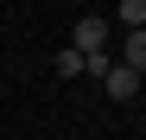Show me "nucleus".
<instances>
[{
    "instance_id": "nucleus-1",
    "label": "nucleus",
    "mask_w": 146,
    "mask_h": 140,
    "mask_svg": "<svg viewBox=\"0 0 146 140\" xmlns=\"http://www.w3.org/2000/svg\"><path fill=\"white\" fill-rule=\"evenodd\" d=\"M70 51H76V57H102V51H108V19H102V13H83Z\"/></svg>"
},
{
    "instance_id": "nucleus-2",
    "label": "nucleus",
    "mask_w": 146,
    "mask_h": 140,
    "mask_svg": "<svg viewBox=\"0 0 146 140\" xmlns=\"http://www.w3.org/2000/svg\"><path fill=\"white\" fill-rule=\"evenodd\" d=\"M102 89H108L114 102H127V96H140V70H127V64L114 57V70H108V77H102Z\"/></svg>"
},
{
    "instance_id": "nucleus-3",
    "label": "nucleus",
    "mask_w": 146,
    "mask_h": 140,
    "mask_svg": "<svg viewBox=\"0 0 146 140\" xmlns=\"http://www.w3.org/2000/svg\"><path fill=\"white\" fill-rule=\"evenodd\" d=\"M121 64H127V70H140V77H146V32H127V57H121Z\"/></svg>"
},
{
    "instance_id": "nucleus-4",
    "label": "nucleus",
    "mask_w": 146,
    "mask_h": 140,
    "mask_svg": "<svg viewBox=\"0 0 146 140\" xmlns=\"http://www.w3.org/2000/svg\"><path fill=\"white\" fill-rule=\"evenodd\" d=\"M121 26H127V32H146V0H121Z\"/></svg>"
},
{
    "instance_id": "nucleus-5",
    "label": "nucleus",
    "mask_w": 146,
    "mask_h": 140,
    "mask_svg": "<svg viewBox=\"0 0 146 140\" xmlns=\"http://www.w3.org/2000/svg\"><path fill=\"white\" fill-rule=\"evenodd\" d=\"M51 70H57V77H83V57H76V51H70V45H64V51H57V64H51Z\"/></svg>"
},
{
    "instance_id": "nucleus-6",
    "label": "nucleus",
    "mask_w": 146,
    "mask_h": 140,
    "mask_svg": "<svg viewBox=\"0 0 146 140\" xmlns=\"http://www.w3.org/2000/svg\"><path fill=\"white\" fill-rule=\"evenodd\" d=\"M140 89H146V77H140Z\"/></svg>"
}]
</instances>
